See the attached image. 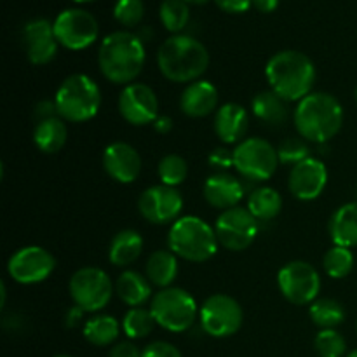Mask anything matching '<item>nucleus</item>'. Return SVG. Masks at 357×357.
<instances>
[{
	"instance_id": "obj_38",
	"label": "nucleus",
	"mask_w": 357,
	"mask_h": 357,
	"mask_svg": "<svg viewBox=\"0 0 357 357\" xmlns=\"http://www.w3.org/2000/svg\"><path fill=\"white\" fill-rule=\"evenodd\" d=\"M145 6L143 0H117L114 7V17L124 26H136L143 20Z\"/></svg>"
},
{
	"instance_id": "obj_36",
	"label": "nucleus",
	"mask_w": 357,
	"mask_h": 357,
	"mask_svg": "<svg viewBox=\"0 0 357 357\" xmlns=\"http://www.w3.org/2000/svg\"><path fill=\"white\" fill-rule=\"evenodd\" d=\"M314 347L321 357H342L347 351L345 338L337 330H321L316 335Z\"/></svg>"
},
{
	"instance_id": "obj_26",
	"label": "nucleus",
	"mask_w": 357,
	"mask_h": 357,
	"mask_svg": "<svg viewBox=\"0 0 357 357\" xmlns=\"http://www.w3.org/2000/svg\"><path fill=\"white\" fill-rule=\"evenodd\" d=\"M143 251V237L136 230L124 229L114 236L108 250V260L115 267H128L139 258Z\"/></svg>"
},
{
	"instance_id": "obj_12",
	"label": "nucleus",
	"mask_w": 357,
	"mask_h": 357,
	"mask_svg": "<svg viewBox=\"0 0 357 357\" xmlns=\"http://www.w3.org/2000/svg\"><path fill=\"white\" fill-rule=\"evenodd\" d=\"M215 232L220 246L229 251H244L258 236V220L248 208H230L216 218Z\"/></svg>"
},
{
	"instance_id": "obj_25",
	"label": "nucleus",
	"mask_w": 357,
	"mask_h": 357,
	"mask_svg": "<svg viewBox=\"0 0 357 357\" xmlns=\"http://www.w3.org/2000/svg\"><path fill=\"white\" fill-rule=\"evenodd\" d=\"M251 112L258 121L268 126H281L288 121V101L272 89L260 91L251 101Z\"/></svg>"
},
{
	"instance_id": "obj_15",
	"label": "nucleus",
	"mask_w": 357,
	"mask_h": 357,
	"mask_svg": "<svg viewBox=\"0 0 357 357\" xmlns=\"http://www.w3.org/2000/svg\"><path fill=\"white\" fill-rule=\"evenodd\" d=\"M138 209L143 218L155 225L174 223L183 209V197L180 192L167 185H153L139 195Z\"/></svg>"
},
{
	"instance_id": "obj_18",
	"label": "nucleus",
	"mask_w": 357,
	"mask_h": 357,
	"mask_svg": "<svg viewBox=\"0 0 357 357\" xmlns=\"http://www.w3.org/2000/svg\"><path fill=\"white\" fill-rule=\"evenodd\" d=\"M58 38L54 24L47 20H31L23 28V45L28 59L33 65H47L58 54Z\"/></svg>"
},
{
	"instance_id": "obj_23",
	"label": "nucleus",
	"mask_w": 357,
	"mask_h": 357,
	"mask_svg": "<svg viewBox=\"0 0 357 357\" xmlns=\"http://www.w3.org/2000/svg\"><path fill=\"white\" fill-rule=\"evenodd\" d=\"M330 236L337 246H357V201L340 206L330 220Z\"/></svg>"
},
{
	"instance_id": "obj_21",
	"label": "nucleus",
	"mask_w": 357,
	"mask_h": 357,
	"mask_svg": "<svg viewBox=\"0 0 357 357\" xmlns=\"http://www.w3.org/2000/svg\"><path fill=\"white\" fill-rule=\"evenodd\" d=\"M202 194L213 208L227 211L239 204L241 199L244 197V187L232 174L215 173L204 181Z\"/></svg>"
},
{
	"instance_id": "obj_48",
	"label": "nucleus",
	"mask_w": 357,
	"mask_h": 357,
	"mask_svg": "<svg viewBox=\"0 0 357 357\" xmlns=\"http://www.w3.org/2000/svg\"><path fill=\"white\" fill-rule=\"evenodd\" d=\"M187 3H197V6H202V3L209 2V0H185Z\"/></svg>"
},
{
	"instance_id": "obj_43",
	"label": "nucleus",
	"mask_w": 357,
	"mask_h": 357,
	"mask_svg": "<svg viewBox=\"0 0 357 357\" xmlns=\"http://www.w3.org/2000/svg\"><path fill=\"white\" fill-rule=\"evenodd\" d=\"M58 108H56L54 101H40V103L35 107V115H37L38 121H45V119H51V117H58Z\"/></svg>"
},
{
	"instance_id": "obj_37",
	"label": "nucleus",
	"mask_w": 357,
	"mask_h": 357,
	"mask_svg": "<svg viewBox=\"0 0 357 357\" xmlns=\"http://www.w3.org/2000/svg\"><path fill=\"white\" fill-rule=\"evenodd\" d=\"M279 162L284 166H296L310 157V149L307 139L303 138H288L279 145L278 149Z\"/></svg>"
},
{
	"instance_id": "obj_32",
	"label": "nucleus",
	"mask_w": 357,
	"mask_h": 357,
	"mask_svg": "<svg viewBox=\"0 0 357 357\" xmlns=\"http://www.w3.org/2000/svg\"><path fill=\"white\" fill-rule=\"evenodd\" d=\"M155 317L152 310L143 309V307H132L124 314L122 319V331L126 337L131 340H139V338L149 337L155 328Z\"/></svg>"
},
{
	"instance_id": "obj_47",
	"label": "nucleus",
	"mask_w": 357,
	"mask_h": 357,
	"mask_svg": "<svg viewBox=\"0 0 357 357\" xmlns=\"http://www.w3.org/2000/svg\"><path fill=\"white\" fill-rule=\"evenodd\" d=\"M0 295H2V300H0V307H6V298H7V289H6V282L0 284Z\"/></svg>"
},
{
	"instance_id": "obj_14",
	"label": "nucleus",
	"mask_w": 357,
	"mask_h": 357,
	"mask_svg": "<svg viewBox=\"0 0 357 357\" xmlns=\"http://www.w3.org/2000/svg\"><path fill=\"white\" fill-rule=\"evenodd\" d=\"M56 258L45 248L24 246L7 261V272L20 284H38L54 272Z\"/></svg>"
},
{
	"instance_id": "obj_50",
	"label": "nucleus",
	"mask_w": 357,
	"mask_h": 357,
	"mask_svg": "<svg viewBox=\"0 0 357 357\" xmlns=\"http://www.w3.org/2000/svg\"><path fill=\"white\" fill-rule=\"evenodd\" d=\"M75 2H80V3H86V2H93V0H75Z\"/></svg>"
},
{
	"instance_id": "obj_3",
	"label": "nucleus",
	"mask_w": 357,
	"mask_h": 357,
	"mask_svg": "<svg viewBox=\"0 0 357 357\" xmlns=\"http://www.w3.org/2000/svg\"><path fill=\"white\" fill-rule=\"evenodd\" d=\"M157 65L171 82L190 84L208 70L209 52L204 44L190 35H173L160 44Z\"/></svg>"
},
{
	"instance_id": "obj_46",
	"label": "nucleus",
	"mask_w": 357,
	"mask_h": 357,
	"mask_svg": "<svg viewBox=\"0 0 357 357\" xmlns=\"http://www.w3.org/2000/svg\"><path fill=\"white\" fill-rule=\"evenodd\" d=\"M82 314H84L82 309H79L77 305H73L72 309L68 310V314H66V326H70V328L75 326V324L82 319Z\"/></svg>"
},
{
	"instance_id": "obj_41",
	"label": "nucleus",
	"mask_w": 357,
	"mask_h": 357,
	"mask_svg": "<svg viewBox=\"0 0 357 357\" xmlns=\"http://www.w3.org/2000/svg\"><path fill=\"white\" fill-rule=\"evenodd\" d=\"M216 6L220 9H223L225 13L230 14H241L246 13L250 9V6L253 3V0H215Z\"/></svg>"
},
{
	"instance_id": "obj_30",
	"label": "nucleus",
	"mask_w": 357,
	"mask_h": 357,
	"mask_svg": "<svg viewBox=\"0 0 357 357\" xmlns=\"http://www.w3.org/2000/svg\"><path fill=\"white\" fill-rule=\"evenodd\" d=\"M121 324L112 316H94L84 324V337L96 347H107L117 340Z\"/></svg>"
},
{
	"instance_id": "obj_13",
	"label": "nucleus",
	"mask_w": 357,
	"mask_h": 357,
	"mask_svg": "<svg viewBox=\"0 0 357 357\" xmlns=\"http://www.w3.org/2000/svg\"><path fill=\"white\" fill-rule=\"evenodd\" d=\"M54 35L63 47L70 51H82L96 42L100 33L98 20L84 9H66L58 14L54 23Z\"/></svg>"
},
{
	"instance_id": "obj_10",
	"label": "nucleus",
	"mask_w": 357,
	"mask_h": 357,
	"mask_svg": "<svg viewBox=\"0 0 357 357\" xmlns=\"http://www.w3.org/2000/svg\"><path fill=\"white\" fill-rule=\"evenodd\" d=\"M278 284L293 305H312L321 291V275L307 261L293 260L279 271Z\"/></svg>"
},
{
	"instance_id": "obj_52",
	"label": "nucleus",
	"mask_w": 357,
	"mask_h": 357,
	"mask_svg": "<svg viewBox=\"0 0 357 357\" xmlns=\"http://www.w3.org/2000/svg\"><path fill=\"white\" fill-rule=\"evenodd\" d=\"M356 103H357V89H356Z\"/></svg>"
},
{
	"instance_id": "obj_49",
	"label": "nucleus",
	"mask_w": 357,
	"mask_h": 357,
	"mask_svg": "<svg viewBox=\"0 0 357 357\" xmlns=\"http://www.w3.org/2000/svg\"><path fill=\"white\" fill-rule=\"evenodd\" d=\"M347 357H357V349H356V351H352L351 354H349Z\"/></svg>"
},
{
	"instance_id": "obj_53",
	"label": "nucleus",
	"mask_w": 357,
	"mask_h": 357,
	"mask_svg": "<svg viewBox=\"0 0 357 357\" xmlns=\"http://www.w3.org/2000/svg\"><path fill=\"white\" fill-rule=\"evenodd\" d=\"M356 330H357V324H356Z\"/></svg>"
},
{
	"instance_id": "obj_22",
	"label": "nucleus",
	"mask_w": 357,
	"mask_h": 357,
	"mask_svg": "<svg viewBox=\"0 0 357 357\" xmlns=\"http://www.w3.org/2000/svg\"><path fill=\"white\" fill-rule=\"evenodd\" d=\"M250 128V114L243 105L225 103L216 110L215 132L220 142L232 145L243 142Z\"/></svg>"
},
{
	"instance_id": "obj_42",
	"label": "nucleus",
	"mask_w": 357,
	"mask_h": 357,
	"mask_svg": "<svg viewBox=\"0 0 357 357\" xmlns=\"http://www.w3.org/2000/svg\"><path fill=\"white\" fill-rule=\"evenodd\" d=\"M143 351H139L131 342H121L112 349L110 357H142Z\"/></svg>"
},
{
	"instance_id": "obj_9",
	"label": "nucleus",
	"mask_w": 357,
	"mask_h": 357,
	"mask_svg": "<svg viewBox=\"0 0 357 357\" xmlns=\"http://www.w3.org/2000/svg\"><path fill=\"white\" fill-rule=\"evenodd\" d=\"M73 303L84 312H100L110 303L114 284L105 271L98 267L79 268L68 284Z\"/></svg>"
},
{
	"instance_id": "obj_6",
	"label": "nucleus",
	"mask_w": 357,
	"mask_h": 357,
	"mask_svg": "<svg viewBox=\"0 0 357 357\" xmlns=\"http://www.w3.org/2000/svg\"><path fill=\"white\" fill-rule=\"evenodd\" d=\"M58 115L66 122H87L96 117L101 107L98 84L84 73L66 77L54 96Z\"/></svg>"
},
{
	"instance_id": "obj_33",
	"label": "nucleus",
	"mask_w": 357,
	"mask_h": 357,
	"mask_svg": "<svg viewBox=\"0 0 357 357\" xmlns=\"http://www.w3.org/2000/svg\"><path fill=\"white\" fill-rule=\"evenodd\" d=\"M323 267L324 272H326L330 278L333 279H344L347 278L349 274L354 268V255L349 248L337 246L335 244L333 248L326 251L323 258Z\"/></svg>"
},
{
	"instance_id": "obj_27",
	"label": "nucleus",
	"mask_w": 357,
	"mask_h": 357,
	"mask_svg": "<svg viewBox=\"0 0 357 357\" xmlns=\"http://www.w3.org/2000/svg\"><path fill=\"white\" fill-rule=\"evenodd\" d=\"M68 138L66 121L61 117H51L45 121H38L33 131V142L40 152L56 153L65 146Z\"/></svg>"
},
{
	"instance_id": "obj_31",
	"label": "nucleus",
	"mask_w": 357,
	"mask_h": 357,
	"mask_svg": "<svg viewBox=\"0 0 357 357\" xmlns=\"http://www.w3.org/2000/svg\"><path fill=\"white\" fill-rule=\"evenodd\" d=\"M310 319L321 330H335L345 321V309L333 298H317L309 309Z\"/></svg>"
},
{
	"instance_id": "obj_1",
	"label": "nucleus",
	"mask_w": 357,
	"mask_h": 357,
	"mask_svg": "<svg viewBox=\"0 0 357 357\" xmlns=\"http://www.w3.org/2000/svg\"><path fill=\"white\" fill-rule=\"evenodd\" d=\"M146 52L142 37L131 31H114L101 40L98 51L100 70L114 84H132L145 66Z\"/></svg>"
},
{
	"instance_id": "obj_39",
	"label": "nucleus",
	"mask_w": 357,
	"mask_h": 357,
	"mask_svg": "<svg viewBox=\"0 0 357 357\" xmlns=\"http://www.w3.org/2000/svg\"><path fill=\"white\" fill-rule=\"evenodd\" d=\"M142 357H183L174 345L167 342H153L143 349Z\"/></svg>"
},
{
	"instance_id": "obj_11",
	"label": "nucleus",
	"mask_w": 357,
	"mask_h": 357,
	"mask_svg": "<svg viewBox=\"0 0 357 357\" xmlns=\"http://www.w3.org/2000/svg\"><path fill=\"white\" fill-rule=\"evenodd\" d=\"M199 316H201L202 330L215 338L232 337L241 330L244 319L239 302L222 293L206 298L199 310Z\"/></svg>"
},
{
	"instance_id": "obj_16",
	"label": "nucleus",
	"mask_w": 357,
	"mask_h": 357,
	"mask_svg": "<svg viewBox=\"0 0 357 357\" xmlns=\"http://www.w3.org/2000/svg\"><path fill=\"white\" fill-rule=\"evenodd\" d=\"M119 112L132 126L153 124L159 117V100L155 91L142 82H132L119 96Z\"/></svg>"
},
{
	"instance_id": "obj_19",
	"label": "nucleus",
	"mask_w": 357,
	"mask_h": 357,
	"mask_svg": "<svg viewBox=\"0 0 357 357\" xmlns=\"http://www.w3.org/2000/svg\"><path fill=\"white\" fill-rule=\"evenodd\" d=\"M103 167L108 176L119 183H132L142 173V157L138 150L124 142H115L105 149Z\"/></svg>"
},
{
	"instance_id": "obj_20",
	"label": "nucleus",
	"mask_w": 357,
	"mask_h": 357,
	"mask_svg": "<svg viewBox=\"0 0 357 357\" xmlns=\"http://www.w3.org/2000/svg\"><path fill=\"white\" fill-rule=\"evenodd\" d=\"M218 89L209 80L190 82L180 98V108L185 115L192 119H202L211 115L218 108Z\"/></svg>"
},
{
	"instance_id": "obj_35",
	"label": "nucleus",
	"mask_w": 357,
	"mask_h": 357,
	"mask_svg": "<svg viewBox=\"0 0 357 357\" xmlns=\"http://www.w3.org/2000/svg\"><path fill=\"white\" fill-rule=\"evenodd\" d=\"M157 173H159V178L160 181H162V185L176 188L178 185H181L185 180H187V174H188L187 160H185L181 155H178V153L164 155L162 159H160L159 166H157Z\"/></svg>"
},
{
	"instance_id": "obj_5",
	"label": "nucleus",
	"mask_w": 357,
	"mask_h": 357,
	"mask_svg": "<svg viewBox=\"0 0 357 357\" xmlns=\"http://www.w3.org/2000/svg\"><path fill=\"white\" fill-rule=\"evenodd\" d=\"M167 246L178 258L192 264L211 260L218 251V237L215 227L199 216H180L171 225Z\"/></svg>"
},
{
	"instance_id": "obj_4",
	"label": "nucleus",
	"mask_w": 357,
	"mask_h": 357,
	"mask_svg": "<svg viewBox=\"0 0 357 357\" xmlns=\"http://www.w3.org/2000/svg\"><path fill=\"white\" fill-rule=\"evenodd\" d=\"M344 126V108L328 93H310L298 101L295 110V128L307 142L324 143L340 132Z\"/></svg>"
},
{
	"instance_id": "obj_7",
	"label": "nucleus",
	"mask_w": 357,
	"mask_h": 357,
	"mask_svg": "<svg viewBox=\"0 0 357 357\" xmlns=\"http://www.w3.org/2000/svg\"><path fill=\"white\" fill-rule=\"evenodd\" d=\"M155 323L171 333L190 330L197 317V303L194 296L181 288H164L150 300Z\"/></svg>"
},
{
	"instance_id": "obj_44",
	"label": "nucleus",
	"mask_w": 357,
	"mask_h": 357,
	"mask_svg": "<svg viewBox=\"0 0 357 357\" xmlns=\"http://www.w3.org/2000/svg\"><path fill=\"white\" fill-rule=\"evenodd\" d=\"M153 129H155L159 135H167V132L173 129V119L166 117V115H160V117H157L155 122H153Z\"/></svg>"
},
{
	"instance_id": "obj_34",
	"label": "nucleus",
	"mask_w": 357,
	"mask_h": 357,
	"mask_svg": "<svg viewBox=\"0 0 357 357\" xmlns=\"http://www.w3.org/2000/svg\"><path fill=\"white\" fill-rule=\"evenodd\" d=\"M159 16L164 28L171 31V33L178 35V31H181L187 26L188 17H190V9H188V3L185 0H164L160 3Z\"/></svg>"
},
{
	"instance_id": "obj_51",
	"label": "nucleus",
	"mask_w": 357,
	"mask_h": 357,
	"mask_svg": "<svg viewBox=\"0 0 357 357\" xmlns=\"http://www.w3.org/2000/svg\"><path fill=\"white\" fill-rule=\"evenodd\" d=\"M54 357H70V356H63V354H61V356H54Z\"/></svg>"
},
{
	"instance_id": "obj_8",
	"label": "nucleus",
	"mask_w": 357,
	"mask_h": 357,
	"mask_svg": "<svg viewBox=\"0 0 357 357\" xmlns=\"http://www.w3.org/2000/svg\"><path fill=\"white\" fill-rule=\"evenodd\" d=\"M278 166V149L264 138H246L234 150V167L248 181L271 180Z\"/></svg>"
},
{
	"instance_id": "obj_40",
	"label": "nucleus",
	"mask_w": 357,
	"mask_h": 357,
	"mask_svg": "<svg viewBox=\"0 0 357 357\" xmlns=\"http://www.w3.org/2000/svg\"><path fill=\"white\" fill-rule=\"evenodd\" d=\"M208 162L211 164V167L220 169V173H225V169L234 166V152H229L227 149H215L208 157Z\"/></svg>"
},
{
	"instance_id": "obj_28",
	"label": "nucleus",
	"mask_w": 357,
	"mask_h": 357,
	"mask_svg": "<svg viewBox=\"0 0 357 357\" xmlns=\"http://www.w3.org/2000/svg\"><path fill=\"white\" fill-rule=\"evenodd\" d=\"M146 278L157 288H171L178 275V257L171 250H159L146 261Z\"/></svg>"
},
{
	"instance_id": "obj_45",
	"label": "nucleus",
	"mask_w": 357,
	"mask_h": 357,
	"mask_svg": "<svg viewBox=\"0 0 357 357\" xmlns=\"http://www.w3.org/2000/svg\"><path fill=\"white\" fill-rule=\"evenodd\" d=\"M253 6L257 7L260 13H272L278 9L279 0H253Z\"/></svg>"
},
{
	"instance_id": "obj_24",
	"label": "nucleus",
	"mask_w": 357,
	"mask_h": 357,
	"mask_svg": "<svg viewBox=\"0 0 357 357\" xmlns=\"http://www.w3.org/2000/svg\"><path fill=\"white\" fill-rule=\"evenodd\" d=\"M115 291H117L119 298L131 309L142 307L143 303L152 298V282L139 272L126 271L119 275L117 282H115Z\"/></svg>"
},
{
	"instance_id": "obj_2",
	"label": "nucleus",
	"mask_w": 357,
	"mask_h": 357,
	"mask_svg": "<svg viewBox=\"0 0 357 357\" xmlns=\"http://www.w3.org/2000/svg\"><path fill=\"white\" fill-rule=\"evenodd\" d=\"M271 89L286 101H302L312 93L316 82V66L312 59L300 51H279L265 66Z\"/></svg>"
},
{
	"instance_id": "obj_17",
	"label": "nucleus",
	"mask_w": 357,
	"mask_h": 357,
	"mask_svg": "<svg viewBox=\"0 0 357 357\" xmlns=\"http://www.w3.org/2000/svg\"><path fill=\"white\" fill-rule=\"evenodd\" d=\"M328 185V169L323 160L309 157L293 166L289 173L288 188L298 201H314Z\"/></svg>"
},
{
	"instance_id": "obj_29",
	"label": "nucleus",
	"mask_w": 357,
	"mask_h": 357,
	"mask_svg": "<svg viewBox=\"0 0 357 357\" xmlns=\"http://www.w3.org/2000/svg\"><path fill=\"white\" fill-rule=\"evenodd\" d=\"M248 209L258 222H271L281 213L282 197L271 187H260L251 192L248 199Z\"/></svg>"
}]
</instances>
